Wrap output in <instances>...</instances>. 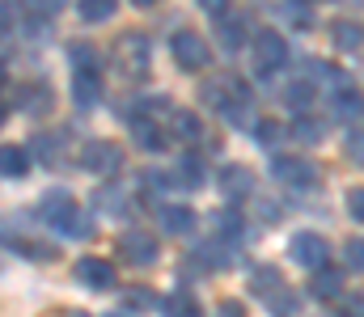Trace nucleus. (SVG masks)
I'll return each instance as SVG.
<instances>
[{"label": "nucleus", "instance_id": "nucleus-1", "mask_svg": "<svg viewBox=\"0 0 364 317\" xmlns=\"http://www.w3.org/2000/svg\"><path fill=\"white\" fill-rule=\"evenodd\" d=\"M114 68H119L127 81H140V77L153 68V43H149L140 30H127V34L114 43Z\"/></svg>", "mask_w": 364, "mask_h": 317}, {"label": "nucleus", "instance_id": "nucleus-2", "mask_svg": "<svg viewBox=\"0 0 364 317\" xmlns=\"http://www.w3.org/2000/svg\"><path fill=\"white\" fill-rule=\"evenodd\" d=\"M208 102H216V110L233 123V127H250V89L242 81H216L203 89Z\"/></svg>", "mask_w": 364, "mask_h": 317}, {"label": "nucleus", "instance_id": "nucleus-3", "mask_svg": "<svg viewBox=\"0 0 364 317\" xmlns=\"http://www.w3.org/2000/svg\"><path fill=\"white\" fill-rule=\"evenodd\" d=\"M250 60H255V72H259V77L279 72L284 60H288V38H284L279 30H259V34L250 38Z\"/></svg>", "mask_w": 364, "mask_h": 317}, {"label": "nucleus", "instance_id": "nucleus-4", "mask_svg": "<svg viewBox=\"0 0 364 317\" xmlns=\"http://www.w3.org/2000/svg\"><path fill=\"white\" fill-rule=\"evenodd\" d=\"M161 106H166L161 98H157V102H140V110L132 114V135H136V144H140V148H149V152H161V148L170 144V131L153 118Z\"/></svg>", "mask_w": 364, "mask_h": 317}, {"label": "nucleus", "instance_id": "nucleus-5", "mask_svg": "<svg viewBox=\"0 0 364 317\" xmlns=\"http://www.w3.org/2000/svg\"><path fill=\"white\" fill-rule=\"evenodd\" d=\"M208 13H212V21H216V38H220L225 51H237V47L250 38V17H246V13L225 9V4H208Z\"/></svg>", "mask_w": 364, "mask_h": 317}, {"label": "nucleus", "instance_id": "nucleus-6", "mask_svg": "<svg viewBox=\"0 0 364 317\" xmlns=\"http://www.w3.org/2000/svg\"><path fill=\"white\" fill-rule=\"evenodd\" d=\"M81 165L90 169V174H97V178H114L119 169H123V148L114 144V140H90L85 148H81Z\"/></svg>", "mask_w": 364, "mask_h": 317}, {"label": "nucleus", "instance_id": "nucleus-7", "mask_svg": "<svg viewBox=\"0 0 364 317\" xmlns=\"http://www.w3.org/2000/svg\"><path fill=\"white\" fill-rule=\"evenodd\" d=\"M170 51H174V60H178L186 72H199V68H208V60H212L208 38H199L195 30H178V34L170 38Z\"/></svg>", "mask_w": 364, "mask_h": 317}, {"label": "nucleus", "instance_id": "nucleus-8", "mask_svg": "<svg viewBox=\"0 0 364 317\" xmlns=\"http://www.w3.org/2000/svg\"><path fill=\"white\" fill-rule=\"evenodd\" d=\"M288 250H292V262H301L305 271H322V267H331V245H326L322 233H296Z\"/></svg>", "mask_w": 364, "mask_h": 317}, {"label": "nucleus", "instance_id": "nucleus-9", "mask_svg": "<svg viewBox=\"0 0 364 317\" xmlns=\"http://www.w3.org/2000/svg\"><path fill=\"white\" fill-rule=\"evenodd\" d=\"M272 174H275V182L296 187V191L318 187V165L305 161V157H272Z\"/></svg>", "mask_w": 364, "mask_h": 317}, {"label": "nucleus", "instance_id": "nucleus-10", "mask_svg": "<svg viewBox=\"0 0 364 317\" xmlns=\"http://www.w3.org/2000/svg\"><path fill=\"white\" fill-rule=\"evenodd\" d=\"M81 208L77 199H73V191H64V187H55V191H47L43 199H38V220H47L51 228H64L68 224V216Z\"/></svg>", "mask_w": 364, "mask_h": 317}, {"label": "nucleus", "instance_id": "nucleus-11", "mask_svg": "<svg viewBox=\"0 0 364 317\" xmlns=\"http://www.w3.org/2000/svg\"><path fill=\"white\" fill-rule=\"evenodd\" d=\"M102 72L97 68H77L73 72V102H77V110H97L102 106Z\"/></svg>", "mask_w": 364, "mask_h": 317}, {"label": "nucleus", "instance_id": "nucleus-12", "mask_svg": "<svg viewBox=\"0 0 364 317\" xmlns=\"http://www.w3.org/2000/svg\"><path fill=\"white\" fill-rule=\"evenodd\" d=\"M216 187H220V195L225 199H250L255 195V174L246 169V165H225L220 174H216Z\"/></svg>", "mask_w": 364, "mask_h": 317}, {"label": "nucleus", "instance_id": "nucleus-13", "mask_svg": "<svg viewBox=\"0 0 364 317\" xmlns=\"http://www.w3.org/2000/svg\"><path fill=\"white\" fill-rule=\"evenodd\" d=\"M77 279L93 288V292H110L114 288V262H106V258H81L77 262Z\"/></svg>", "mask_w": 364, "mask_h": 317}, {"label": "nucleus", "instance_id": "nucleus-14", "mask_svg": "<svg viewBox=\"0 0 364 317\" xmlns=\"http://www.w3.org/2000/svg\"><path fill=\"white\" fill-rule=\"evenodd\" d=\"M119 254H123L132 267H153L161 250H157V241H153V237H144V233H127V237L119 241Z\"/></svg>", "mask_w": 364, "mask_h": 317}, {"label": "nucleus", "instance_id": "nucleus-15", "mask_svg": "<svg viewBox=\"0 0 364 317\" xmlns=\"http://www.w3.org/2000/svg\"><path fill=\"white\" fill-rule=\"evenodd\" d=\"M331 114H335V118H360L364 114V102H360V94H356L352 81L331 94Z\"/></svg>", "mask_w": 364, "mask_h": 317}, {"label": "nucleus", "instance_id": "nucleus-16", "mask_svg": "<svg viewBox=\"0 0 364 317\" xmlns=\"http://www.w3.org/2000/svg\"><path fill=\"white\" fill-rule=\"evenodd\" d=\"M208 178H203V161L195 157V152H186L178 161V169H174V178H170V187H182V191H199Z\"/></svg>", "mask_w": 364, "mask_h": 317}, {"label": "nucleus", "instance_id": "nucleus-17", "mask_svg": "<svg viewBox=\"0 0 364 317\" xmlns=\"http://www.w3.org/2000/svg\"><path fill=\"white\" fill-rule=\"evenodd\" d=\"M161 228H166L170 237H186V233L195 228V211L186 208V204H166V208H161Z\"/></svg>", "mask_w": 364, "mask_h": 317}, {"label": "nucleus", "instance_id": "nucleus-18", "mask_svg": "<svg viewBox=\"0 0 364 317\" xmlns=\"http://www.w3.org/2000/svg\"><path fill=\"white\" fill-rule=\"evenodd\" d=\"M246 228H250V224H246V216L237 208H225L216 216V237H220L225 245H237V241L246 237Z\"/></svg>", "mask_w": 364, "mask_h": 317}, {"label": "nucleus", "instance_id": "nucleus-19", "mask_svg": "<svg viewBox=\"0 0 364 317\" xmlns=\"http://www.w3.org/2000/svg\"><path fill=\"white\" fill-rule=\"evenodd\" d=\"M309 292H314L318 301H335V296L343 292V271H335V267H322V271H314V279H309Z\"/></svg>", "mask_w": 364, "mask_h": 317}, {"label": "nucleus", "instance_id": "nucleus-20", "mask_svg": "<svg viewBox=\"0 0 364 317\" xmlns=\"http://www.w3.org/2000/svg\"><path fill=\"white\" fill-rule=\"evenodd\" d=\"M331 34H335V47H339V51H360L364 47V21L339 17V21L331 26Z\"/></svg>", "mask_w": 364, "mask_h": 317}, {"label": "nucleus", "instance_id": "nucleus-21", "mask_svg": "<svg viewBox=\"0 0 364 317\" xmlns=\"http://www.w3.org/2000/svg\"><path fill=\"white\" fill-rule=\"evenodd\" d=\"M0 174L4 178H26L30 174V152L17 148V144H4L0 148Z\"/></svg>", "mask_w": 364, "mask_h": 317}, {"label": "nucleus", "instance_id": "nucleus-22", "mask_svg": "<svg viewBox=\"0 0 364 317\" xmlns=\"http://www.w3.org/2000/svg\"><path fill=\"white\" fill-rule=\"evenodd\" d=\"M279 288H284V275H279L275 267L263 262V267H255V271H250V292H255V296H267V301H272Z\"/></svg>", "mask_w": 364, "mask_h": 317}, {"label": "nucleus", "instance_id": "nucleus-23", "mask_svg": "<svg viewBox=\"0 0 364 317\" xmlns=\"http://www.w3.org/2000/svg\"><path fill=\"white\" fill-rule=\"evenodd\" d=\"M288 135H296L301 144H318V140L326 135V123H322V118H314V114H296V118H292V127H288Z\"/></svg>", "mask_w": 364, "mask_h": 317}, {"label": "nucleus", "instance_id": "nucleus-24", "mask_svg": "<svg viewBox=\"0 0 364 317\" xmlns=\"http://www.w3.org/2000/svg\"><path fill=\"white\" fill-rule=\"evenodd\" d=\"M170 135L178 140H203V127L191 110H170Z\"/></svg>", "mask_w": 364, "mask_h": 317}, {"label": "nucleus", "instance_id": "nucleus-25", "mask_svg": "<svg viewBox=\"0 0 364 317\" xmlns=\"http://www.w3.org/2000/svg\"><path fill=\"white\" fill-rule=\"evenodd\" d=\"M195 258L208 262V267H225V262L233 258V250H229L220 237H212V241H199V245H195Z\"/></svg>", "mask_w": 364, "mask_h": 317}, {"label": "nucleus", "instance_id": "nucleus-26", "mask_svg": "<svg viewBox=\"0 0 364 317\" xmlns=\"http://www.w3.org/2000/svg\"><path fill=\"white\" fill-rule=\"evenodd\" d=\"M97 204H102V211H110V216H114V211L123 216V211H127V195H123V182H119V178L102 182V191H97Z\"/></svg>", "mask_w": 364, "mask_h": 317}, {"label": "nucleus", "instance_id": "nucleus-27", "mask_svg": "<svg viewBox=\"0 0 364 317\" xmlns=\"http://www.w3.org/2000/svg\"><path fill=\"white\" fill-rule=\"evenodd\" d=\"M161 305H166V313L170 317H199V301H195L191 292H182V288L178 292H170Z\"/></svg>", "mask_w": 364, "mask_h": 317}, {"label": "nucleus", "instance_id": "nucleus-28", "mask_svg": "<svg viewBox=\"0 0 364 317\" xmlns=\"http://www.w3.org/2000/svg\"><path fill=\"white\" fill-rule=\"evenodd\" d=\"M284 135H288V127H284L279 118H259V123H255V140H259L263 148H275Z\"/></svg>", "mask_w": 364, "mask_h": 317}, {"label": "nucleus", "instance_id": "nucleus-29", "mask_svg": "<svg viewBox=\"0 0 364 317\" xmlns=\"http://www.w3.org/2000/svg\"><path fill=\"white\" fill-rule=\"evenodd\" d=\"M284 98H288V102L296 106V110H305V106H314V102H318V89H314V81L305 77V81H292V85L284 89Z\"/></svg>", "mask_w": 364, "mask_h": 317}, {"label": "nucleus", "instance_id": "nucleus-30", "mask_svg": "<svg viewBox=\"0 0 364 317\" xmlns=\"http://www.w3.org/2000/svg\"><path fill=\"white\" fill-rule=\"evenodd\" d=\"M267 309H272V317H296L301 301H296V292H292V288H279L272 301H267Z\"/></svg>", "mask_w": 364, "mask_h": 317}, {"label": "nucleus", "instance_id": "nucleus-31", "mask_svg": "<svg viewBox=\"0 0 364 317\" xmlns=\"http://www.w3.org/2000/svg\"><path fill=\"white\" fill-rule=\"evenodd\" d=\"M77 13H81V21H106V17H114V0H81Z\"/></svg>", "mask_w": 364, "mask_h": 317}, {"label": "nucleus", "instance_id": "nucleus-32", "mask_svg": "<svg viewBox=\"0 0 364 317\" xmlns=\"http://www.w3.org/2000/svg\"><path fill=\"white\" fill-rule=\"evenodd\" d=\"M60 233H68V237H93V216L85 208H77L73 216H68V224H64Z\"/></svg>", "mask_w": 364, "mask_h": 317}, {"label": "nucleus", "instance_id": "nucleus-33", "mask_svg": "<svg viewBox=\"0 0 364 317\" xmlns=\"http://www.w3.org/2000/svg\"><path fill=\"white\" fill-rule=\"evenodd\" d=\"M275 17H284L288 26H309V9L305 4H275Z\"/></svg>", "mask_w": 364, "mask_h": 317}, {"label": "nucleus", "instance_id": "nucleus-34", "mask_svg": "<svg viewBox=\"0 0 364 317\" xmlns=\"http://www.w3.org/2000/svg\"><path fill=\"white\" fill-rule=\"evenodd\" d=\"M34 152H38L47 165H55V161H60V140H55V135H34Z\"/></svg>", "mask_w": 364, "mask_h": 317}, {"label": "nucleus", "instance_id": "nucleus-35", "mask_svg": "<svg viewBox=\"0 0 364 317\" xmlns=\"http://www.w3.org/2000/svg\"><path fill=\"white\" fill-rule=\"evenodd\" d=\"M348 157H352L356 165H364V127H352V131H348Z\"/></svg>", "mask_w": 364, "mask_h": 317}, {"label": "nucleus", "instance_id": "nucleus-36", "mask_svg": "<svg viewBox=\"0 0 364 317\" xmlns=\"http://www.w3.org/2000/svg\"><path fill=\"white\" fill-rule=\"evenodd\" d=\"M348 267L352 271H364V237H352L348 241Z\"/></svg>", "mask_w": 364, "mask_h": 317}, {"label": "nucleus", "instance_id": "nucleus-37", "mask_svg": "<svg viewBox=\"0 0 364 317\" xmlns=\"http://www.w3.org/2000/svg\"><path fill=\"white\" fill-rule=\"evenodd\" d=\"M348 211H352L356 220H364V187H352V191H348Z\"/></svg>", "mask_w": 364, "mask_h": 317}, {"label": "nucleus", "instance_id": "nucleus-38", "mask_svg": "<svg viewBox=\"0 0 364 317\" xmlns=\"http://www.w3.org/2000/svg\"><path fill=\"white\" fill-rule=\"evenodd\" d=\"M127 305H161V296H157V292L136 288V292H127Z\"/></svg>", "mask_w": 364, "mask_h": 317}, {"label": "nucleus", "instance_id": "nucleus-39", "mask_svg": "<svg viewBox=\"0 0 364 317\" xmlns=\"http://www.w3.org/2000/svg\"><path fill=\"white\" fill-rule=\"evenodd\" d=\"M339 317H364V296H352V301H343Z\"/></svg>", "mask_w": 364, "mask_h": 317}, {"label": "nucleus", "instance_id": "nucleus-40", "mask_svg": "<svg viewBox=\"0 0 364 317\" xmlns=\"http://www.w3.org/2000/svg\"><path fill=\"white\" fill-rule=\"evenodd\" d=\"M43 102L51 106V94H43V89H34V94H26V110L34 114V110H43Z\"/></svg>", "mask_w": 364, "mask_h": 317}, {"label": "nucleus", "instance_id": "nucleus-41", "mask_svg": "<svg viewBox=\"0 0 364 317\" xmlns=\"http://www.w3.org/2000/svg\"><path fill=\"white\" fill-rule=\"evenodd\" d=\"M220 317H246V313H242L237 301H225V305H220Z\"/></svg>", "mask_w": 364, "mask_h": 317}, {"label": "nucleus", "instance_id": "nucleus-42", "mask_svg": "<svg viewBox=\"0 0 364 317\" xmlns=\"http://www.w3.org/2000/svg\"><path fill=\"white\" fill-rule=\"evenodd\" d=\"M0 85H4V64H0Z\"/></svg>", "mask_w": 364, "mask_h": 317}, {"label": "nucleus", "instance_id": "nucleus-43", "mask_svg": "<svg viewBox=\"0 0 364 317\" xmlns=\"http://www.w3.org/2000/svg\"><path fill=\"white\" fill-rule=\"evenodd\" d=\"M0 118H4V110H0Z\"/></svg>", "mask_w": 364, "mask_h": 317}]
</instances>
